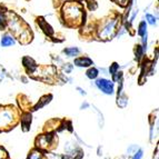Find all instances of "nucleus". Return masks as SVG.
Masks as SVG:
<instances>
[{"instance_id": "1", "label": "nucleus", "mask_w": 159, "mask_h": 159, "mask_svg": "<svg viewBox=\"0 0 159 159\" xmlns=\"http://www.w3.org/2000/svg\"><path fill=\"white\" fill-rule=\"evenodd\" d=\"M61 25L68 29H79L87 21V11L80 0H67L59 8Z\"/></svg>"}, {"instance_id": "2", "label": "nucleus", "mask_w": 159, "mask_h": 159, "mask_svg": "<svg viewBox=\"0 0 159 159\" xmlns=\"http://www.w3.org/2000/svg\"><path fill=\"white\" fill-rule=\"evenodd\" d=\"M7 30L22 46L29 45L34 40V32L29 24L12 10L7 11Z\"/></svg>"}, {"instance_id": "3", "label": "nucleus", "mask_w": 159, "mask_h": 159, "mask_svg": "<svg viewBox=\"0 0 159 159\" xmlns=\"http://www.w3.org/2000/svg\"><path fill=\"white\" fill-rule=\"evenodd\" d=\"M124 24L122 15L117 10H111L107 16L98 19L97 22V41H110L117 34Z\"/></svg>"}, {"instance_id": "4", "label": "nucleus", "mask_w": 159, "mask_h": 159, "mask_svg": "<svg viewBox=\"0 0 159 159\" xmlns=\"http://www.w3.org/2000/svg\"><path fill=\"white\" fill-rule=\"evenodd\" d=\"M30 79L36 81H41L46 85L61 86L69 81L67 75L62 74L58 67L55 65H38L36 71L29 76Z\"/></svg>"}, {"instance_id": "5", "label": "nucleus", "mask_w": 159, "mask_h": 159, "mask_svg": "<svg viewBox=\"0 0 159 159\" xmlns=\"http://www.w3.org/2000/svg\"><path fill=\"white\" fill-rule=\"evenodd\" d=\"M20 110L13 103L0 105V134L10 133L19 126Z\"/></svg>"}, {"instance_id": "6", "label": "nucleus", "mask_w": 159, "mask_h": 159, "mask_svg": "<svg viewBox=\"0 0 159 159\" xmlns=\"http://www.w3.org/2000/svg\"><path fill=\"white\" fill-rule=\"evenodd\" d=\"M59 146V136L56 133H43L41 131L36 136L34 147L43 151L46 154L55 151Z\"/></svg>"}, {"instance_id": "7", "label": "nucleus", "mask_w": 159, "mask_h": 159, "mask_svg": "<svg viewBox=\"0 0 159 159\" xmlns=\"http://www.w3.org/2000/svg\"><path fill=\"white\" fill-rule=\"evenodd\" d=\"M41 131H43V133H56V134L67 131L69 134H72L74 133V124H72L71 119L66 118V117H64V118L55 117V118H50L47 121H45Z\"/></svg>"}, {"instance_id": "8", "label": "nucleus", "mask_w": 159, "mask_h": 159, "mask_svg": "<svg viewBox=\"0 0 159 159\" xmlns=\"http://www.w3.org/2000/svg\"><path fill=\"white\" fill-rule=\"evenodd\" d=\"M157 59L158 58H155L151 60L148 57L145 56L143 58V60L140 61V64L138 65V66L140 67V74L138 76V85L139 86L145 85L148 76H152L154 75L155 67H156L157 64Z\"/></svg>"}, {"instance_id": "9", "label": "nucleus", "mask_w": 159, "mask_h": 159, "mask_svg": "<svg viewBox=\"0 0 159 159\" xmlns=\"http://www.w3.org/2000/svg\"><path fill=\"white\" fill-rule=\"evenodd\" d=\"M62 155L66 159H82L85 156V152L77 141L69 140L65 143Z\"/></svg>"}, {"instance_id": "10", "label": "nucleus", "mask_w": 159, "mask_h": 159, "mask_svg": "<svg viewBox=\"0 0 159 159\" xmlns=\"http://www.w3.org/2000/svg\"><path fill=\"white\" fill-rule=\"evenodd\" d=\"M148 125H149V141L151 143L155 141V138L158 135V108L154 109L148 115Z\"/></svg>"}, {"instance_id": "11", "label": "nucleus", "mask_w": 159, "mask_h": 159, "mask_svg": "<svg viewBox=\"0 0 159 159\" xmlns=\"http://www.w3.org/2000/svg\"><path fill=\"white\" fill-rule=\"evenodd\" d=\"M95 80L96 87L102 93L108 96H111L115 93V82H112L111 80L107 79V78H97Z\"/></svg>"}, {"instance_id": "12", "label": "nucleus", "mask_w": 159, "mask_h": 159, "mask_svg": "<svg viewBox=\"0 0 159 159\" xmlns=\"http://www.w3.org/2000/svg\"><path fill=\"white\" fill-rule=\"evenodd\" d=\"M34 22H36V26L39 28L40 31L45 34L47 39H50L53 34H55V30H53L52 27L47 22L45 17H43V16L36 17V18H34Z\"/></svg>"}, {"instance_id": "13", "label": "nucleus", "mask_w": 159, "mask_h": 159, "mask_svg": "<svg viewBox=\"0 0 159 159\" xmlns=\"http://www.w3.org/2000/svg\"><path fill=\"white\" fill-rule=\"evenodd\" d=\"M16 102L17 107L20 111H30L32 112V106H34V102L31 101V99L28 97L25 93H19L16 96Z\"/></svg>"}, {"instance_id": "14", "label": "nucleus", "mask_w": 159, "mask_h": 159, "mask_svg": "<svg viewBox=\"0 0 159 159\" xmlns=\"http://www.w3.org/2000/svg\"><path fill=\"white\" fill-rule=\"evenodd\" d=\"M128 96L124 91V80L118 82V89H117V98H116V105L121 109H125L128 106Z\"/></svg>"}, {"instance_id": "15", "label": "nucleus", "mask_w": 159, "mask_h": 159, "mask_svg": "<svg viewBox=\"0 0 159 159\" xmlns=\"http://www.w3.org/2000/svg\"><path fill=\"white\" fill-rule=\"evenodd\" d=\"M32 124V112L30 111H20L19 125L21 127L22 133H29Z\"/></svg>"}, {"instance_id": "16", "label": "nucleus", "mask_w": 159, "mask_h": 159, "mask_svg": "<svg viewBox=\"0 0 159 159\" xmlns=\"http://www.w3.org/2000/svg\"><path fill=\"white\" fill-rule=\"evenodd\" d=\"M21 64H22V67L25 69V72L27 74V76L29 77L36 71V69L38 68V64L36 62L32 57L30 56H24L21 59Z\"/></svg>"}, {"instance_id": "17", "label": "nucleus", "mask_w": 159, "mask_h": 159, "mask_svg": "<svg viewBox=\"0 0 159 159\" xmlns=\"http://www.w3.org/2000/svg\"><path fill=\"white\" fill-rule=\"evenodd\" d=\"M52 99H53L52 93H45V95H43L37 102L34 103V106H32V112L38 111V110H40V109H43V107L49 105V103L52 101Z\"/></svg>"}, {"instance_id": "18", "label": "nucleus", "mask_w": 159, "mask_h": 159, "mask_svg": "<svg viewBox=\"0 0 159 159\" xmlns=\"http://www.w3.org/2000/svg\"><path fill=\"white\" fill-rule=\"evenodd\" d=\"M76 67H80V68H88L93 65V61L91 58H89L88 56H79V57H75L74 59V64Z\"/></svg>"}, {"instance_id": "19", "label": "nucleus", "mask_w": 159, "mask_h": 159, "mask_svg": "<svg viewBox=\"0 0 159 159\" xmlns=\"http://www.w3.org/2000/svg\"><path fill=\"white\" fill-rule=\"evenodd\" d=\"M7 6L2 2L0 3V31L7 30Z\"/></svg>"}, {"instance_id": "20", "label": "nucleus", "mask_w": 159, "mask_h": 159, "mask_svg": "<svg viewBox=\"0 0 159 159\" xmlns=\"http://www.w3.org/2000/svg\"><path fill=\"white\" fill-rule=\"evenodd\" d=\"M26 159H48V156L46 152L32 147L29 150V152H28V155H27Z\"/></svg>"}, {"instance_id": "21", "label": "nucleus", "mask_w": 159, "mask_h": 159, "mask_svg": "<svg viewBox=\"0 0 159 159\" xmlns=\"http://www.w3.org/2000/svg\"><path fill=\"white\" fill-rule=\"evenodd\" d=\"M145 51L146 49L140 45V43H136L134 47V55H135V60L137 61V64L139 65L143 58L145 57Z\"/></svg>"}, {"instance_id": "22", "label": "nucleus", "mask_w": 159, "mask_h": 159, "mask_svg": "<svg viewBox=\"0 0 159 159\" xmlns=\"http://www.w3.org/2000/svg\"><path fill=\"white\" fill-rule=\"evenodd\" d=\"M0 43H1L2 47H10V46H13L16 43V39H15L10 34L7 32V34H5L2 37H1Z\"/></svg>"}, {"instance_id": "23", "label": "nucleus", "mask_w": 159, "mask_h": 159, "mask_svg": "<svg viewBox=\"0 0 159 159\" xmlns=\"http://www.w3.org/2000/svg\"><path fill=\"white\" fill-rule=\"evenodd\" d=\"M80 49L77 47H68V48H65L64 50H62V53L66 55L67 57L69 58H71V57H77L80 55Z\"/></svg>"}, {"instance_id": "24", "label": "nucleus", "mask_w": 159, "mask_h": 159, "mask_svg": "<svg viewBox=\"0 0 159 159\" xmlns=\"http://www.w3.org/2000/svg\"><path fill=\"white\" fill-rule=\"evenodd\" d=\"M99 76V70L96 67L93 66H90V67H88V69L86 70V77L88 78V79H90V80H95L97 79Z\"/></svg>"}, {"instance_id": "25", "label": "nucleus", "mask_w": 159, "mask_h": 159, "mask_svg": "<svg viewBox=\"0 0 159 159\" xmlns=\"http://www.w3.org/2000/svg\"><path fill=\"white\" fill-rule=\"evenodd\" d=\"M84 6H85V8L89 11H95L98 9V3L96 0H80Z\"/></svg>"}, {"instance_id": "26", "label": "nucleus", "mask_w": 159, "mask_h": 159, "mask_svg": "<svg viewBox=\"0 0 159 159\" xmlns=\"http://www.w3.org/2000/svg\"><path fill=\"white\" fill-rule=\"evenodd\" d=\"M137 34L139 37H143L147 34V22L145 20L139 22L138 25V29H137Z\"/></svg>"}, {"instance_id": "27", "label": "nucleus", "mask_w": 159, "mask_h": 159, "mask_svg": "<svg viewBox=\"0 0 159 159\" xmlns=\"http://www.w3.org/2000/svg\"><path fill=\"white\" fill-rule=\"evenodd\" d=\"M72 69H74V65L70 64V62H64L59 67V70L65 75H69L72 71Z\"/></svg>"}, {"instance_id": "28", "label": "nucleus", "mask_w": 159, "mask_h": 159, "mask_svg": "<svg viewBox=\"0 0 159 159\" xmlns=\"http://www.w3.org/2000/svg\"><path fill=\"white\" fill-rule=\"evenodd\" d=\"M124 26H125V28H126V30L128 31V34L131 36V37H134L136 34V31H135V29H134V27H133V21H130V20H124Z\"/></svg>"}, {"instance_id": "29", "label": "nucleus", "mask_w": 159, "mask_h": 159, "mask_svg": "<svg viewBox=\"0 0 159 159\" xmlns=\"http://www.w3.org/2000/svg\"><path fill=\"white\" fill-rule=\"evenodd\" d=\"M121 80H124V72L122 71H118L115 72L114 75H111V81L112 82H119L121 81Z\"/></svg>"}, {"instance_id": "30", "label": "nucleus", "mask_w": 159, "mask_h": 159, "mask_svg": "<svg viewBox=\"0 0 159 159\" xmlns=\"http://www.w3.org/2000/svg\"><path fill=\"white\" fill-rule=\"evenodd\" d=\"M93 110H95L96 112H97V115H98V125H99V128H102L103 127V124H105V119H103V115L100 112V110H98V108H96V106H93Z\"/></svg>"}, {"instance_id": "31", "label": "nucleus", "mask_w": 159, "mask_h": 159, "mask_svg": "<svg viewBox=\"0 0 159 159\" xmlns=\"http://www.w3.org/2000/svg\"><path fill=\"white\" fill-rule=\"evenodd\" d=\"M139 148H140V147L138 146V145H130V146L127 148V155H126V156H127V157H131Z\"/></svg>"}, {"instance_id": "32", "label": "nucleus", "mask_w": 159, "mask_h": 159, "mask_svg": "<svg viewBox=\"0 0 159 159\" xmlns=\"http://www.w3.org/2000/svg\"><path fill=\"white\" fill-rule=\"evenodd\" d=\"M0 159H10V155H9L8 150L1 145H0Z\"/></svg>"}, {"instance_id": "33", "label": "nucleus", "mask_w": 159, "mask_h": 159, "mask_svg": "<svg viewBox=\"0 0 159 159\" xmlns=\"http://www.w3.org/2000/svg\"><path fill=\"white\" fill-rule=\"evenodd\" d=\"M111 2H114L115 5L119 6L120 8H126V6L129 3L130 0H110Z\"/></svg>"}, {"instance_id": "34", "label": "nucleus", "mask_w": 159, "mask_h": 159, "mask_svg": "<svg viewBox=\"0 0 159 159\" xmlns=\"http://www.w3.org/2000/svg\"><path fill=\"white\" fill-rule=\"evenodd\" d=\"M118 70H119V64L116 62V61H114V62L110 65V67H109V75H114L115 72H117Z\"/></svg>"}, {"instance_id": "35", "label": "nucleus", "mask_w": 159, "mask_h": 159, "mask_svg": "<svg viewBox=\"0 0 159 159\" xmlns=\"http://www.w3.org/2000/svg\"><path fill=\"white\" fill-rule=\"evenodd\" d=\"M47 156H48V159H66L62 154H55L53 151L48 152Z\"/></svg>"}, {"instance_id": "36", "label": "nucleus", "mask_w": 159, "mask_h": 159, "mask_svg": "<svg viewBox=\"0 0 159 159\" xmlns=\"http://www.w3.org/2000/svg\"><path fill=\"white\" fill-rule=\"evenodd\" d=\"M146 22H148V24L151 25V26H155L156 22H157L156 17L152 16V15H150V13H146Z\"/></svg>"}, {"instance_id": "37", "label": "nucleus", "mask_w": 159, "mask_h": 159, "mask_svg": "<svg viewBox=\"0 0 159 159\" xmlns=\"http://www.w3.org/2000/svg\"><path fill=\"white\" fill-rule=\"evenodd\" d=\"M131 159H143V150L141 148H139L133 156L130 157Z\"/></svg>"}, {"instance_id": "38", "label": "nucleus", "mask_w": 159, "mask_h": 159, "mask_svg": "<svg viewBox=\"0 0 159 159\" xmlns=\"http://www.w3.org/2000/svg\"><path fill=\"white\" fill-rule=\"evenodd\" d=\"M51 1H52V6H53V8L56 9V10H58V9L61 7V5L64 3L65 0H51Z\"/></svg>"}, {"instance_id": "39", "label": "nucleus", "mask_w": 159, "mask_h": 159, "mask_svg": "<svg viewBox=\"0 0 159 159\" xmlns=\"http://www.w3.org/2000/svg\"><path fill=\"white\" fill-rule=\"evenodd\" d=\"M152 159H159V146H158V143L156 145L154 152H152Z\"/></svg>"}, {"instance_id": "40", "label": "nucleus", "mask_w": 159, "mask_h": 159, "mask_svg": "<svg viewBox=\"0 0 159 159\" xmlns=\"http://www.w3.org/2000/svg\"><path fill=\"white\" fill-rule=\"evenodd\" d=\"M5 76H6V70H5V68L0 65V81L5 78Z\"/></svg>"}, {"instance_id": "41", "label": "nucleus", "mask_w": 159, "mask_h": 159, "mask_svg": "<svg viewBox=\"0 0 159 159\" xmlns=\"http://www.w3.org/2000/svg\"><path fill=\"white\" fill-rule=\"evenodd\" d=\"M76 89H77V90L79 91V93H80V95H81V96H85V97H86V96H87V93H86V91L84 90V89H82V88L77 87V88H76Z\"/></svg>"}, {"instance_id": "42", "label": "nucleus", "mask_w": 159, "mask_h": 159, "mask_svg": "<svg viewBox=\"0 0 159 159\" xmlns=\"http://www.w3.org/2000/svg\"><path fill=\"white\" fill-rule=\"evenodd\" d=\"M88 107H90V105H89V103H88L87 101H85V102H84L81 105V106H80V109H81V110H84V109L88 108Z\"/></svg>"}, {"instance_id": "43", "label": "nucleus", "mask_w": 159, "mask_h": 159, "mask_svg": "<svg viewBox=\"0 0 159 159\" xmlns=\"http://www.w3.org/2000/svg\"><path fill=\"white\" fill-rule=\"evenodd\" d=\"M126 158H127V156H126V155H119V156L115 157L114 159H126Z\"/></svg>"}, {"instance_id": "44", "label": "nucleus", "mask_w": 159, "mask_h": 159, "mask_svg": "<svg viewBox=\"0 0 159 159\" xmlns=\"http://www.w3.org/2000/svg\"><path fill=\"white\" fill-rule=\"evenodd\" d=\"M105 159H109V158H108V157H107V158H105Z\"/></svg>"}, {"instance_id": "45", "label": "nucleus", "mask_w": 159, "mask_h": 159, "mask_svg": "<svg viewBox=\"0 0 159 159\" xmlns=\"http://www.w3.org/2000/svg\"><path fill=\"white\" fill-rule=\"evenodd\" d=\"M26 1H30V0H26Z\"/></svg>"}, {"instance_id": "46", "label": "nucleus", "mask_w": 159, "mask_h": 159, "mask_svg": "<svg viewBox=\"0 0 159 159\" xmlns=\"http://www.w3.org/2000/svg\"><path fill=\"white\" fill-rule=\"evenodd\" d=\"M10 159H11V158H10Z\"/></svg>"}]
</instances>
